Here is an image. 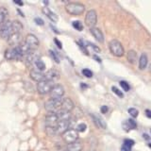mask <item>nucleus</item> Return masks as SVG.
<instances>
[{
  "instance_id": "obj_6",
  "label": "nucleus",
  "mask_w": 151,
  "mask_h": 151,
  "mask_svg": "<svg viewBox=\"0 0 151 151\" xmlns=\"http://www.w3.org/2000/svg\"><path fill=\"white\" fill-rule=\"evenodd\" d=\"M25 45L27 47V49L29 51H35L38 46H39V40L38 38L33 34H27L26 36L25 42H24Z\"/></svg>"
},
{
  "instance_id": "obj_27",
  "label": "nucleus",
  "mask_w": 151,
  "mask_h": 151,
  "mask_svg": "<svg viewBox=\"0 0 151 151\" xmlns=\"http://www.w3.org/2000/svg\"><path fill=\"white\" fill-rule=\"evenodd\" d=\"M8 14V11L5 8H0V26H2L4 22H5V19H6V16Z\"/></svg>"
},
{
  "instance_id": "obj_29",
  "label": "nucleus",
  "mask_w": 151,
  "mask_h": 151,
  "mask_svg": "<svg viewBox=\"0 0 151 151\" xmlns=\"http://www.w3.org/2000/svg\"><path fill=\"white\" fill-rule=\"evenodd\" d=\"M45 132L47 135L49 136H54L55 134H57V129L56 127H45Z\"/></svg>"
},
{
  "instance_id": "obj_37",
  "label": "nucleus",
  "mask_w": 151,
  "mask_h": 151,
  "mask_svg": "<svg viewBox=\"0 0 151 151\" xmlns=\"http://www.w3.org/2000/svg\"><path fill=\"white\" fill-rule=\"evenodd\" d=\"M89 45L91 46V47H92V48H93L94 51L97 52V53H100V52H101V49L99 48L98 46H96V45H93V44H91V42H89Z\"/></svg>"
},
{
  "instance_id": "obj_9",
  "label": "nucleus",
  "mask_w": 151,
  "mask_h": 151,
  "mask_svg": "<svg viewBox=\"0 0 151 151\" xmlns=\"http://www.w3.org/2000/svg\"><path fill=\"white\" fill-rule=\"evenodd\" d=\"M63 139L64 142H66L68 145L72 144L74 142H77L78 139V131L74 129H70L67 131H65L63 134Z\"/></svg>"
},
{
  "instance_id": "obj_36",
  "label": "nucleus",
  "mask_w": 151,
  "mask_h": 151,
  "mask_svg": "<svg viewBox=\"0 0 151 151\" xmlns=\"http://www.w3.org/2000/svg\"><path fill=\"white\" fill-rule=\"evenodd\" d=\"M111 90H112V92L114 93L115 94H117V96H119V97H123V96H124V94H123V93H122L118 88H116V87L113 86V87L111 88Z\"/></svg>"
},
{
  "instance_id": "obj_5",
  "label": "nucleus",
  "mask_w": 151,
  "mask_h": 151,
  "mask_svg": "<svg viewBox=\"0 0 151 151\" xmlns=\"http://www.w3.org/2000/svg\"><path fill=\"white\" fill-rule=\"evenodd\" d=\"M13 34L12 29V21H6L0 27V37L2 39L8 40L9 36Z\"/></svg>"
},
{
  "instance_id": "obj_35",
  "label": "nucleus",
  "mask_w": 151,
  "mask_h": 151,
  "mask_svg": "<svg viewBox=\"0 0 151 151\" xmlns=\"http://www.w3.org/2000/svg\"><path fill=\"white\" fill-rule=\"evenodd\" d=\"M82 74L83 76H85L86 78H92L93 77V72L91 70H89V69H83L82 70Z\"/></svg>"
},
{
  "instance_id": "obj_13",
  "label": "nucleus",
  "mask_w": 151,
  "mask_h": 151,
  "mask_svg": "<svg viewBox=\"0 0 151 151\" xmlns=\"http://www.w3.org/2000/svg\"><path fill=\"white\" fill-rule=\"evenodd\" d=\"M59 123V118L57 116L56 113H49L47 114L45 117V125L46 127H56L57 129V125Z\"/></svg>"
},
{
  "instance_id": "obj_32",
  "label": "nucleus",
  "mask_w": 151,
  "mask_h": 151,
  "mask_svg": "<svg viewBox=\"0 0 151 151\" xmlns=\"http://www.w3.org/2000/svg\"><path fill=\"white\" fill-rule=\"evenodd\" d=\"M86 129H87L86 124H84V123H80V124L78 125L77 129L76 130H77L78 132H84L85 130H86Z\"/></svg>"
},
{
  "instance_id": "obj_7",
  "label": "nucleus",
  "mask_w": 151,
  "mask_h": 151,
  "mask_svg": "<svg viewBox=\"0 0 151 151\" xmlns=\"http://www.w3.org/2000/svg\"><path fill=\"white\" fill-rule=\"evenodd\" d=\"M97 23V14L94 9H90L87 12L86 16H85V24L90 28L96 27Z\"/></svg>"
},
{
  "instance_id": "obj_41",
  "label": "nucleus",
  "mask_w": 151,
  "mask_h": 151,
  "mask_svg": "<svg viewBox=\"0 0 151 151\" xmlns=\"http://www.w3.org/2000/svg\"><path fill=\"white\" fill-rule=\"evenodd\" d=\"M54 42L57 44V46H58L59 48H63V45H61V42H60L58 39H56V38H55V39H54Z\"/></svg>"
},
{
  "instance_id": "obj_47",
  "label": "nucleus",
  "mask_w": 151,
  "mask_h": 151,
  "mask_svg": "<svg viewBox=\"0 0 151 151\" xmlns=\"http://www.w3.org/2000/svg\"><path fill=\"white\" fill-rule=\"evenodd\" d=\"M149 71H150V73H151V64L149 65Z\"/></svg>"
},
{
  "instance_id": "obj_38",
  "label": "nucleus",
  "mask_w": 151,
  "mask_h": 151,
  "mask_svg": "<svg viewBox=\"0 0 151 151\" xmlns=\"http://www.w3.org/2000/svg\"><path fill=\"white\" fill-rule=\"evenodd\" d=\"M121 151H131V146L127 145L126 144H123L122 147H121Z\"/></svg>"
},
{
  "instance_id": "obj_3",
  "label": "nucleus",
  "mask_w": 151,
  "mask_h": 151,
  "mask_svg": "<svg viewBox=\"0 0 151 151\" xmlns=\"http://www.w3.org/2000/svg\"><path fill=\"white\" fill-rule=\"evenodd\" d=\"M111 53L115 57H123L125 55V49L122 44L118 40H111L109 44Z\"/></svg>"
},
{
  "instance_id": "obj_42",
  "label": "nucleus",
  "mask_w": 151,
  "mask_h": 151,
  "mask_svg": "<svg viewBox=\"0 0 151 151\" xmlns=\"http://www.w3.org/2000/svg\"><path fill=\"white\" fill-rule=\"evenodd\" d=\"M100 111H101V112H102V113H107V112H108V111H109V109H108V107H107V106H102V107H101V109H100Z\"/></svg>"
},
{
  "instance_id": "obj_23",
  "label": "nucleus",
  "mask_w": 151,
  "mask_h": 151,
  "mask_svg": "<svg viewBox=\"0 0 151 151\" xmlns=\"http://www.w3.org/2000/svg\"><path fill=\"white\" fill-rule=\"evenodd\" d=\"M147 63H148L147 56L145 54H142L139 60V68L141 70H144L146 67V65H147Z\"/></svg>"
},
{
  "instance_id": "obj_50",
  "label": "nucleus",
  "mask_w": 151,
  "mask_h": 151,
  "mask_svg": "<svg viewBox=\"0 0 151 151\" xmlns=\"http://www.w3.org/2000/svg\"><path fill=\"white\" fill-rule=\"evenodd\" d=\"M90 151H96V150H90Z\"/></svg>"
},
{
  "instance_id": "obj_1",
  "label": "nucleus",
  "mask_w": 151,
  "mask_h": 151,
  "mask_svg": "<svg viewBox=\"0 0 151 151\" xmlns=\"http://www.w3.org/2000/svg\"><path fill=\"white\" fill-rule=\"evenodd\" d=\"M24 57V53L21 49L20 45L9 47L5 52V58L9 60H18Z\"/></svg>"
},
{
  "instance_id": "obj_49",
  "label": "nucleus",
  "mask_w": 151,
  "mask_h": 151,
  "mask_svg": "<svg viewBox=\"0 0 151 151\" xmlns=\"http://www.w3.org/2000/svg\"><path fill=\"white\" fill-rule=\"evenodd\" d=\"M63 151H68V150H67V149H65V150H63Z\"/></svg>"
},
{
  "instance_id": "obj_20",
  "label": "nucleus",
  "mask_w": 151,
  "mask_h": 151,
  "mask_svg": "<svg viewBox=\"0 0 151 151\" xmlns=\"http://www.w3.org/2000/svg\"><path fill=\"white\" fill-rule=\"evenodd\" d=\"M83 148V145L82 143L77 141V142H74L72 144H69L67 145V150L68 151H81Z\"/></svg>"
},
{
  "instance_id": "obj_31",
  "label": "nucleus",
  "mask_w": 151,
  "mask_h": 151,
  "mask_svg": "<svg viewBox=\"0 0 151 151\" xmlns=\"http://www.w3.org/2000/svg\"><path fill=\"white\" fill-rule=\"evenodd\" d=\"M120 84V86L123 88V90H124L125 92H129V90H130V86H129V84L127 83V81H124V80H122V81L119 82Z\"/></svg>"
},
{
  "instance_id": "obj_40",
  "label": "nucleus",
  "mask_w": 151,
  "mask_h": 151,
  "mask_svg": "<svg viewBox=\"0 0 151 151\" xmlns=\"http://www.w3.org/2000/svg\"><path fill=\"white\" fill-rule=\"evenodd\" d=\"M34 21H35V23L37 24V25H39V26H44V21L42 20L41 18H39V17H37V18H35L34 19Z\"/></svg>"
},
{
  "instance_id": "obj_22",
  "label": "nucleus",
  "mask_w": 151,
  "mask_h": 151,
  "mask_svg": "<svg viewBox=\"0 0 151 151\" xmlns=\"http://www.w3.org/2000/svg\"><path fill=\"white\" fill-rule=\"evenodd\" d=\"M57 116L59 118V121H61V120H70L71 119V114L70 112H67L65 111H63V110H60L58 112L56 113Z\"/></svg>"
},
{
  "instance_id": "obj_28",
  "label": "nucleus",
  "mask_w": 151,
  "mask_h": 151,
  "mask_svg": "<svg viewBox=\"0 0 151 151\" xmlns=\"http://www.w3.org/2000/svg\"><path fill=\"white\" fill-rule=\"evenodd\" d=\"M35 66L38 68V71H41V72H42V71L45 70V63L41 59L39 60L36 61V63H35Z\"/></svg>"
},
{
  "instance_id": "obj_46",
  "label": "nucleus",
  "mask_w": 151,
  "mask_h": 151,
  "mask_svg": "<svg viewBox=\"0 0 151 151\" xmlns=\"http://www.w3.org/2000/svg\"><path fill=\"white\" fill-rule=\"evenodd\" d=\"M15 3L18 5H23V2H21V1H15Z\"/></svg>"
},
{
  "instance_id": "obj_19",
  "label": "nucleus",
  "mask_w": 151,
  "mask_h": 151,
  "mask_svg": "<svg viewBox=\"0 0 151 151\" xmlns=\"http://www.w3.org/2000/svg\"><path fill=\"white\" fill-rule=\"evenodd\" d=\"M42 12H44V13H45V15L46 17H48L52 22H55V23H56V22H58L59 18H58V16H57V14L52 12L49 8H47V7L42 8Z\"/></svg>"
},
{
  "instance_id": "obj_24",
  "label": "nucleus",
  "mask_w": 151,
  "mask_h": 151,
  "mask_svg": "<svg viewBox=\"0 0 151 151\" xmlns=\"http://www.w3.org/2000/svg\"><path fill=\"white\" fill-rule=\"evenodd\" d=\"M127 60H129V63L134 64L137 60V53L134 50H129V52H127Z\"/></svg>"
},
{
  "instance_id": "obj_43",
  "label": "nucleus",
  "mask_w": 151,
  "mask_h": 151,
  "mask_svg": "<svg viewBox=\"0 0 151 151\" xmlns=\"http://www.w3.org/2000/svg\"><path fill=\"white\" fill-rule=\"evenodd\" d=\"M145 115L148 118H151V111L150 110H145Z\"/></svg>"
},
{
  "instance_id": "obj_17",
  "label": "nucleus",
  "mask_w": 151,
  "mask_h": 151,
  "mask_svg": "<svg viewBox=\"0 0 151 151\" xmlns=\"http://www.w3.org/2000/svg\"><path fill=\"white\" fill-rule=\"evenodd\" d=\"M69 121L70 120H61L59 121L57 125V133L63 134L65 131L69 129Z\"/></svg>"
},
{
  "instance_id": "obj_10",
  "label": "nucleus",
  "mask_w": 151,
  "mask_h": 151,
  "mask_svg": "<svg viewBox=\"0 0 151 151\" xmlns=\"http://www.w3.org/2000/svg\"><path fill=\"white\" fill-rule=\"evenodd\" d=\"M49 94L51 99H63L64 94V88L60 84H56L51 89Z\"/></svg>"
},
{
  "instance_id": "obj_8",
  "label": "nucleus",
  "mask_w": 151,
  "mask_h": 151,
  "mask_svg": "<svg viewBox=\"0 0 151 151\" xmlns=\"http://www.w3.org/2000/svg\"><path fill=\"white\" fill-rule=\"evenodd\" d=\"M54 86V82L49 81V80H42L37 85V91L40 94H46L49 93L51 89Z\"/></svg>"
},
{
  "instance_id": "obj_12",
  "label": "nucleus",
  "mask_w": 151,
  "mask_h": 151,
  "mask_svg": "<svg viewBox=\"0 0 151 151\" xmlns=\"http://www.w3.org/2000/svg\"><path fill=\"white\" fill-rule=\"evenodd\" d=\"M41 58V55L38 53L36 51H30L25 56V59H26V63L27 65H32V64H35V63L37 60H39Z\"/></svg>"
},
{
  "instance_id": "obj_14",
  "label": "nucleus",
  "mask_w": 151,
  "mask_h": 151,
  "mask_svg": "<svg viewBox=\"0 0 151 151\" xmlns=\"http://www.w3.org/2000/svg\"><path fill=\"white\" fill-rule=\"evenodd\" d=\"M21 41H22L21 33H13L8 39V42L9 44V45H12V47L19 45L21 44Z\"/></svg>"
},
{
  "instance_id": "obj_26",
  "label": "nucleus",
  "mask_w": 151,
  "mask_h": 151,
  "mask_svg": "<svg viewBox=\"0 0 151 151\" xmlns=\"http://www.w3.org/2000/svg\"><path fill=\"white\" fill-rule=\"evenodd\" d=\"M124 127H127L126 130H129V129H136L137 124H136V122H135L133 119H129V120H127V122L124 124Z\"/></svg>"
},
{
  "instance_id": "obj_2",
  "label": "nucleus",
  "mask_w": 151,
  "mask_h": 151,
  "mask_svg": "<svg viewBox=\"0 0 151 151\" xmlns=\"http://www.w3.org/2000/svg\"><path fill=\"white\" fill-rule=\"evenodd\" d=\"M65 9L71 15H81L85 12V6L78 2H70L65 6Z\"/></svg>"
},
{
  "instance_id": "obj_48",
  "label": "nucleus",
  "mask_w": 151,
  "mask_h": 151,
  "mask_svg": "<svg viewBox=\"0 0 151 151\" xmlns=\"http://www.w3.org/2000/svg\"><path fill=\"white\" fill-rule=\"evenodd\" d=\"M148 146H149V147L151 148V143H150V144H148Z\"/></svg>"
},
{
  "instance_id": "obj_16",
  "label": "nucleus",
  "mask_w": 151,
  "mask_h": 151,
  "mask_svg": "<svg viewBox=\"0 0 151 151\" xmlns=\"http://www.w3.org/2000/svg\"><path fill=\"white\" fill-rule=\"evenodd\" d=\"M45 80H49V81L54 82L60 78V73L56 69H51L45 74Z\"/></svg>"
},
{
  "instance_id": "obj_21",
  "label": "nucleus",
  "mask_w": 151,
  "mask_h": 151,
  "mask_svg": "<svg viewBox=\"0 0 151 151\" xmlns=\"http://www.w3.org/2000/svg\"><path fill=\"white\" fill-rule=\"evenodd\" d=\"M92 117H93V119L94 124L96 125L97 127H100V129H106L107 125H106L105 121H104V120L102 119V118H100L99 116L94 115V114H93Z\"/></svg>"
},
{
  "instance_id": "obj_39",
  "label": "nucleus",
  "mask_w": 151,
  "mask_h": 151,
  "mask_svg": "<svg viewBox=\"0 0 151 151\" xmlns=\"http://www.w3.org/2000/svg\"><path fill=\"white\" fill-rule=\"evenodd\" d=\"M124 144H126V145H129V146H133L134 145V141L133 140H130V139H126L125 141H124Z\"/></svg>"
},
{
  "instance_id": "obj_4",
  "label": "nucleus",
  "mask_w": 151,
  "mask_h": 151,
  "mask_svg": "<svg viewBox=\"0 0 151 151\" xmlns=\"http://www.w3.org/2000/svg\"><path fill=\"white\" fill-rule=\"evenodd\" d=\"M61 99H49L45 104V110L49 113H57L60 110Z\"/></svg>"
},
{
  "instance_id": "obj_45",
  "label": "nucleus",
  "mask_w": 151,
  "mask_h": 151,
  "mask_svg": "<svg viewBox=\"0 0 151 151\" xmlns=\"http://www.w3.org/2000/svg\"><path fill=\"white\" fill-rule=\"evenodd\" d=\"M143 136H144V138H145V139H146V140H148V139H149V137H148V135H147V134H144Z\"/></svg>"
},
{
  "instance_id": "obj_34",
  "label": "nucleus",
  "mask_w": 151,
  "mask_h": 151,
  "mask_svg": "<svg viewBox=\"0 0 151 151\" xmlns=\"http://www.w3.org/2000/svg\"><path fill=\"white\" fill-rule=\"evenodd\" d=\"M49 54H50V56H51V58L53 59L57 63H60V59H59V57H58V55H57L54 51L49 50Z\"/></svg>"
},
{
  "instance_id": "obj_33",
  "label": "nucleus",
  "mask_w": 151,
  "mask_h": 151,
  "mask_svg": "<svg viewBox=\"0 0 151 151\" xmlns=\"http://www.w3.org/2000/svg\"><path fill=\"white\" fill-rule=\"evenodd\" d=\"M129 113L133 118H136L139 114V111H138V110H136L134 108H130V109H129Z\"/></svg>"
},
{
  "instance_id": "obj_30",
  "label": "nucleus",
  "mask_w": 151,
  "mask_h": 151,
  "mask_svg": "<svg viewBox=\"0 0 151 151\" xmlns=\"http://www.w3.org/2000/svg\"><path fill=\"white\" fill-rule=\"evenodd\" d=\"M73 27L78 31H81L83 29V25L80 21H74L73 22Z\"/></svg>"
},
{
  "instance_id": "obj_15",
  "label": "nucleus",
  "mask_w": 151,
  "mask_h": 151,
  "mask_svg": "<svg viewBox=\"0 0 151 151\" xmlns=\"http://www.w3.org/2000/svg\"><path fill=\"white\" fill-rule=\"evenodd\" d=\"M30 78L32 80H34L36 82H41L42 80H45V74L41 72V71H38V70H31L30 71Z\"/></svg>"
},
{
  "instance_id": "obj_25",
  "label": "nucleus",
  "mask_w": 151,
  "mask_h": 151,
  "mask_svg": "<svg viewBox=\"0 0 151 151\" xmlns=\"http://www.w3.org/2000/svg\"><path fill=\"white\" fill-rule=\"evenodd\" d=\"M12 29L13 33H21L23 30V25L19 21H12Z\"/></svg>"
},
{
  "instance_id": "obj_44",
  "label": "nucleus",
  "mask_w": 151,
  "mask_h": 151,
  "mask_svg": "<svg viewBox=\"0 0 151 151\" xmlns=\"http://www.w3.org/2000/svg\"><path fill=\"white\" fill-rule=\"evenodd\" d=\"M93 58H94V59H96V61H98V63H101V60H100V59H99V58H97V57H96V56H93Z\"/></svg>"
},
{
  "instance_id": "obj_11",
  "label": "nucleus",
  "mask_w": 151,
  "mask_h": 151,
  "mask_svg": "<svg viewBox=\"0 0 151 151\" xmlns=\"http://www.w3.org/2000/svg\"><path fill=\"white\" fill-rule=\"evenodd\" d=\"M74 109H75V105H74V102L72 99L69 97H65V98L61 99L60 110L70 112V111H72Z\"/></svg>"
},
{
  "instance_id": "obj_18",
  "label": "nucleus",
  "mask_w": 151,
  "mask_h": 151,
  "mask_svg": "<svg viewBox=\"0 0 151 151\" xmlns=\"http://www.w3.org/2000/svg\"><path fill=\"white\" fill-rule=\"evenodd\" d=\"M90 30H91V33L92 35L96 38V40L99 42H104V35L102 31L99 29L97 27H93V28H90Z\"/></svg>"
}]
</instances>
